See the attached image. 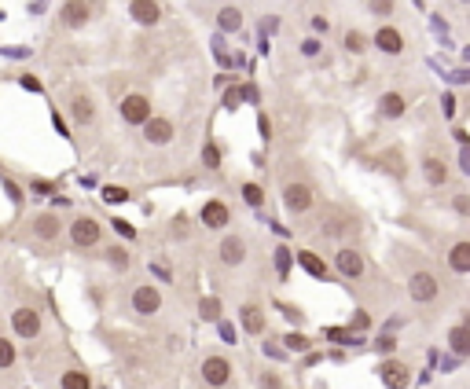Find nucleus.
Segmentation results:
<instances>
[{"instance_id":"45","label":"nucleus","mask_w":470,"mask_h":389,"mask_svg":"<svg viewBox=\"0 0 470 389\" xmlns=\"http://www.w3.org/2000/svg\"><path fill=\"white\" fill-rule=\"evenodd\" d=\"M242 103V92H228V100H224V107H228V110H235Z\"/></svg>"},{"instance_id":"21","label":"nucleus","mask_w":470,"mask_h":389,"mask_svg":"<svg viewBox=\"0 0 470 389\" xmlns=\"http://www.w3.org/2000/svg\"><path fill=\"white\" fill-rule=\"evenodd\" d=\"M239 319H242V331L247 334H265V312L257 309V305H242Z\"/></svg>"},{"instance_id":"46","label":"nucleus","mask_w":470,"mask_h":389,"mask_svg":"<svg viewBox=\"0 0 470 389\" xmlns=\"http://www.w3.org/2000/svg\"><path fill=\"white\" fill-rule=\"evenodd\" d=\"M375 349H379V352H390V349H393V338H379Z\"/></svg>"},{"instance_id":"34","label":"nucleus","mask_w":470,"mask_h":389,"mask_svg":"<svg viewBox=\"0 0 470 389\" xmlns=\"http://www.w3.org/2000/svg\"><path fill=\"white\" fill-rule=\"evenodd\" d=\"M103 202H110V206L129 202V191H125V187H103Z\"/></svg>"},{"instance_id":"41","label":"nucleus","mask_w":470,"mask_h":389,"mask_svg":"<svg viewBox=\"0 0 470 389\" xmlns=\"http://www.w3.org/2000/svg\"><path fill=\"white\" fill-rule=\"evenodd\" d=\"M265 356H272V360H283L287 352H283V345H280V342H265Z\"/></svg>"},{"instance_id":"20","label":"nucleus","mask_w":470,"mask_h":389,"mask_svg":"<svg viewBox=\"0 0 470 389\" xmlns=\"http://www.w3.org/2000/svg\"><path fill=\"white\" fill-rule=\"evenodd\" d=\"M404 95L400 92H386L382 100H379V114L386 118V121H397V118H404Z\"/></svg>"},{"instance_id":"7","label":"nucleus","mask_w":470,"mask_h":389,"mask_svg":"<svg viewBox=\"0 0 470 389\" xmlns=\"http://www.w3.org/2000/svg\"><path fill=\"white\" fill-rule=\"evenodd\" d=\"M41 327H44V323H41V312L37 309H15L11 312V331L19 334V338H26V342H30V338H37Z\"/></svg>"},{"instance_id":"39","label":"nucleus","mask_w":470,"mask_h":389,"mask_svg":"<svg viewBox=\"0 0 470 389\" xmlns=\"http://www.w3.org/2000/svg\"><path fill=\"white\" fill-rule=\"evenodd\" d=\"M346 48H349V52H364V37L353 29V34H346Z\"/></svg>"},{"instance_id":"30","label":"nucleus","mask_w":470,"mask_h":389,"mask_svg":"<svg viewBox=\"0 0 470 389\" xmlns=\"http://www.w3.org/2000/svg\"><path fill=\"white\" fill-rule=\"evenodd\" d=\"M15 360H19V352H15V345L8 342V338H0V371H8Z\"/></svg>"},{"instance_id":"29","label":"nucleus","mask_w":470,"mask_h":389,"mask_svg":"<svg viewBox=\"0 0 470 389\" xmlns=\"http://www.w3.org/2000/svg\"><path fill=\"white\" fill-rule=\"evenodd\" d=\"M199 312H202V319H209V323H221V301H217V298H202V301H199Z\"/></svg>"},{"instance_id":"18","label":"nucleus","mask_w":470,"mask_h":389,"mask_svg":"<svg viewBox=\"0 0 470 389\" xmlns=\"http://www.w3.org/2000/svg\"><path fill=\"white\" fill-rule=\"evenodd\" d=\"M129 15H133L140 26H155L162 19V8L155 4V0H133V4H129Z\"/></svg>"},{"instance_id":"10","label":"nucleus","mask_w":470,"mask_h":389,"mask_svg":"<svg viewBox=\"0 0 470 389\" xmlns=\"http://www.w3.org/2000/svg\"><path fill=\"white\" fill-rule=\"evenodd\" d=\"M379 378L386 382V389H404L412 382V371H408V364H400V360H382L379 364Z\"/></svg>"},{"instance_id":"13","label":"nucleus","mask_w":470,"mask_h":389,"mask_svg":"<svg viewBox=\"0 0 470 389\" xmlns=\"http://www.w3.org/2000/svg\"><path fill=\"white\" fill-rule=\"evenodd\" d=\"M349 232H353V217L346 213V209H331V213L323 217V224H320V235H327V239H342Z\"/></svg>"},{"instance_id":"15","label":"nucleus","mask_w":470,"mask_h":389,"mask_svg":"<svg viewBox=\"0 0 470 389\" xmlns=\"http://www.w3.org/2000/svg\"><path fill=\"white\" fill-rule=\"evenodd\" d=\"M30 232H34L41 242H52V239L63 235V220H59V213H37L34 224H30Z\"/></svg>"},{"instance_id":"2","label":"nucleus","mask_w":470,"mask_h":389,"mask_svg":"<svg viewBox=\"0 0 470 389\" xmlns=\"http://www.w3.org/2000/svg\"><path fill=\"white\" fill-rule=\"evenodd\" d=\"M103 239V224L96 220V217H77L74 224H70V242L77 250H89V246H96V242Z\"/></svg>"},{"instance_id":"9","label":"nucleus","mask_w":470,"mask_h":389,"mask_svg":"<svg viewBox=\"0 0 470 389\" xmlns=\"http://www.w3.org/2000/svg\"><path fill=\"white\" fill-rule=\"evenodd\" d=\"M217 253H221V265L239 268L242 261H247V239H242V235H224Z\"/></svg>"},{"instance_id":"11","label":"nucleus","mask_w":470,"mask_h":389,"mask_svg":"<svg viewBox=\"0 0 470 389\" xmlns=\"http://www.w3.org/2000/svg\"><path fill=\"white\" fill-rule=\"evenodd\" d=\"M202 224L206 228H214V232H221V228H228V220H232V209H228V202H221V199H209L206 206H202Z\"/></svg>"},{"instance_id":"44","label":"nucleus","mask_w":470,"mask_h":389,"mask_svg":"<svg viewBox=\"0 0 470 389\" xmlns=\"http://www.w3.org/2000/svg\"><path fill=\"white\" fill-rule=\"evenodd\" d=\"M313 29H316V34H327V29H331V22L323 19V15H316V19H313Z\"/></svg>"},{"instance_id":"31","label":"nucleus","mask_w":470,"mask_h":389,"mask_svg":"<svg viewBox=\"0 0 470 389\" xmlns=\"http://www.w3.org/2000/svg\"><path fill=\"white\" fill-rule=\"evenodd\" d=\"M202 166L206 169H217L221 166V147H217V143H206V147H202Z\"/></svg>"},{"instance_id":"27","label":"nucleus","mask_w":470,"mask_h":389,"mask_svg":"<svg viewBox=\"0 0 470 389\" xmlns=\"http://www.w3.org/2000/svg\"><path fill=\"white\" fill-rule=\"evenodd\" d=\"M107 265L115 268V272H125L129 265H133V257H129L125 246H107Z\"/></svg>"},{"instance_id":"32","label":"nucleus","mask_w":470,"mask_h":389,"mask_svg":"<svg viewBox=\"0 0 470 389\" xmlns=\"http://www.w3.org/2000/svg\"><path fill=\"white\" fill-rule=\"evenodd\" d=\"M283 349H290V352H305V349H309V338H305V334H287V338H283Z\"/></svg>"},{"instance_id":"12","label":"nucleus","mask_w":470,"mask_h":389,"mask_svg":"<svg viewBox=\"0 0 470 389\" xmlns=\"http://www.w3.org/2000/svg\"><path fill=\"white\" fill-rule=\"evenodd\" d=\"M173 121L169 118H158V114H151L148 121H143V136H148V143H155V147H166V143L173 140Z\"/></svg>"},{"instance_id":"17","label":"nucleus","mask_w":470,"mask_h":389,"mask_svg":"<svg viewBox=\"0 0 470 389\" xmlns=\"http://www.w3.org/2000/svg\"><path fill=\"white\" fill-rule=\"evenodd\" d=\"M423 176H426V184H430V187L448 184V161H445V158H437V154H426V158H423Z\"/></svg>"},{"instance_id":"40","label":"nucleus","mask_w":470,"mask_h":389,"mask_svg":"<svg viewBox=\"0 0 470 389\" xmlns=\"http://www.w3.org/2000/svg\"><path fill=\"white\" fill-rule=\"evenodd\" d=\"M115 232H118L122 239H136V232H133V224H129V220H118V217H115Z\"/></svg>"},{"instance_id":"33","label":"nucleus","mask_w":470,"mask_h":389,"mask_svg":"<svg viewBox=\"0 0 470 389\" xmlns=\"http://www.w3.org/2000/svg\"><path fill=\"white\" fill-rule=\"evenodd\" d=\"M290 261H294V257H290V250H287V246L275 250V272H280V275H287V272H290Z\"/></svg>"},{"instance_id":"28","label":"nucleus","mask_w":470,"mask_h":389,"mask_svg":"<svg viewBox=\"0 0 470 389\" xmlns=\"http://www.w3.org/2000/svg\"><path fill=\"white\" fill-rule=\"evenodd\" d=\"M382 169H390L393 176H404V158H400V147H390L382 154Z\"/></svg>"},{"instance_id":"42","label":"nucleus","mask_w":470,"mask_h":389,"mask_svg":"<svg viewBox=\"0 0 470 389\" xmlns=\"http://www.w3.org/2000/svg\"><path fill=\"white\" fill-rule=\"evenodd\" d=\"M22 88H26V92H44V88H41V81H37L34 74H22Z\"/></svg>"},{"instance_id":"37","label":"nucleus","mask_w":470,"mask_h":389,"mask_svg":"<svg viewBox=\"0 0 470 389\" xmlns=\"http://www.w3.org/2000/svg\"><path fill=\"white\" fill-rule=\"evenodd\" d=\"M257 385H261V389H283V378H280V375H272V371H261Z\"/></svg>"},{"instance_id":"19","label":"nucleus","mask_w":470,"mask_h":389,"mask_svg":"<svg viewBox=\"0 0 470 389\" xmlns=\"http://www.w3.org/2000/svg\"><path fill=\"white\" fill-rule=\"evenodd\" d=\"M70 118H74L77 125H92V118H96V103L89 100L85 92H74V100H70Z\"/></svg>"},{"instance_id":"8","label":"nucleus","mask_w":470,"mask_h":389,"mask_svg":"<svg viewBox=\"0 0 470 389\" xmlns=\"http://www.w3.org/2000/svg\"><path fill=\"white\" fill-rule=\"evenodd\" d=\"M133 309H136L140 316H155V312L162 309V294H158V286L140 283V286L133 290Z\"/></svg>"},{"instance_id":"5","label":"nucleus","mask_w":470,"mask_h":389,"mask_svg":"<svg viewBox=\"0 0 470 389\" xmlns=\"http://www.w3.org/2000/svg\"><path fill=\"white\" fill-rule=\"evenodd\" d=\"M408 294H412V301H419V305H430L437 294H441V286H437V279H433L430 272H412Z\"/></svg>"},{"instance_id":"3","label":"nucleus","mask_w":470,"mask_h":389,"mask_svg":"<svg viewBox=\"0 0 470 389\" xmlns=\"http://www.w3.org/2000/svg\"><path fill=\"white\" fill-rule=\"evenodd\" d=\"M334 272L342 275V279H364V272H367L364 253L353 250V246H342V250L334 253Z\"/></svg>"},{"instance_id":"14","label":"nucleus","mask_w":470,"mask_h":389,"mask_svg":"<svg viewBox=\"0 0 470 389\" xmlns=\"http://www.w3.org/2000/svg\"><path fill=\"white\" fill-rule=\"evenodd\" d=\"M59 19H63V26L77 29V26H85L92 19V4H89V0H70V4L59 8Z\"/></svg>"},{"instance_id":"24","label":"nucleus","mask_w":470,"mask_h":389,"mask_svg":"<svg viewBox=\"0 0 470 389\" xmlns=\"http://www.w3.org/2000/svg\"><path fill=\"white\" fill-rule=\"evenodd\" d=\"M448 345L456 356H466L470 352V331H466V323H456V327L448 331Z\"/></svg>"},{"instance_id":"4","label":"nucleus","mask_w":470,"mask_h":389,"mask_svg":"<svg viewBox=\"0 0 470 389\" xmlns=\"http://www.w3.org/2000/svg\"><path fill=\"white\" fill-rule=\"evenodd\" d=\"M202 382L209 389H224L232 382V364L224 360V356H206L202 360Z\"/></svg>"},{"instance_id":"1","label":"nucleus","mask_w":470,"mask_h":389,"mask_svg":"<svg viewBox=\"0 0 470 389\" xmlns=\"http://www.w3.org/2000/svg\"><path fill=\"white\" fill-rule=\"evenodd\" d=\"M313 206H316V199H313V187H309V184L294 180V184L283 187V209H287V213L301 217V213H309Z\"/></svg>"},{"instance_id":"26","label":"nucleus","mask_w":470,"mask_h":389,"mask_svg":"<svg viewBox=\"0 0 470 389\" xmlns=\"http://www.w3.org/2000/svg\"><path fill=\"white\" fill-rule=\"evenodd\" d=\"M59 389H92V378L85 375V371H63Z\"/></svg>"},{"instance_id":"36","label":"nucleus","mask_w":470,"mask_h":389,"mask_svg":"<svg viewBox=\"0 0 470 389\" xmlns=\"http://www.w3.org/2000/svg\"><path fill=\"white\" fill-rule=\"evenodd\" d=\"M242 199H247L250 206H261L265 202V191L257 187V184H247V187H242Z\"/></svg>"},{"instance_id":"23","label":"nucleus","mask_w":470,"mask_h":389,"mask_svg":"<svg viewBox=\"0 0 470 389\" xmlns=\"http://www.w3.org/2000/svg\"><path fill=\"white\" fill-rule=\"evenodd\" d=\"M298 265H301L305 272H309V275H316V279H331V268L323 265L313 250H301V253H298Z\"/></svg>"},{"instance_id":"35","label":"nucleus","mask_w":470,"mask_h":389,"mask_svg":"<svg viewBox=\"0 0 470 389\" xmlns=\"http://www.w3.org/2000/svg\"><path fill=\"white\" fill-rule=\"evenodd\" d=\"M367 11H371V15H379V19H386V15H393V0H371Z\"/></svg>"},{"instance_id":"43","label":"nucleus","mask_w":470,"mask_h":389,"mask_svg":"<svg viewBox=\"0 0 470 389\" xmlns=\"http://www.w3.org/2000/svg\"><path fill=\"white\" fill-rule=\"evenodd\" d=\"M367 327H371L367 312H353V331H367Z\"/></svg>"},{"instance_id":"38","label":"nucleus","mask_w":470,"mask_h":389,"mask_svg":"<svg viewBox=\"0 0 470 389\" xmlns=\"http://www.w3.org/2000/svg\"><path fill=\"white\" fill-rule=\"evenodd\" d=\"M452 209H456L459 217H470V199L466 194H456V199H452Z\"/></svg>"},{"instance_id":"16","label":"nucleus","mask_w":470,"mask_h":389,"mask_svg":"<svg viewBox=\"0 0 470 389\" xmlns=\"http://www.w3.org/2000/svg\"><path fill=\"white\" fill-rule=\"evenodd\" d=\"M375 44L382 48L386 55H400L404 52V37H400L397 26H379L375 29Z\"/></svg>"},{"instance_id":"25","label":"nucleus","mask_w":470,"mask_h":389,"mask_svg":"<svg viewBox=\"0 0 470 389\" xmlns=\"http://www.w3.org/2000/svg\"><path fill=\"white\" fill-rule=\"evenodd\" d=\"M217 26L224 29V34H235V29L242 26V11L239 8H221L217 11Z\"/></svg>"},{"instance_id":"6","label":"nucleus","mask_w":470,"mask_h":389,"mask_svg":"<svg viewBox=\"0 0 470 389\" xmlns=\"http://www.w3.org/2000/svg\"><path fill=\"white\" fill-rule=\"evenodd\" d=\"M122 118L129 125H143V121L151 118V100L143 92H129L125 100H122Z\"/></svg>"},{"instance_id":"22","label":"nucleus","mask_w":470,"mask_h":389,"mask_svg":"<svg viewBox=\"0 0 470 389\" xmlns=\"http://www.w3.org/2000/svg\"><path fill=\"white\" fill-rule=\"evenodd\" d=\"M448 265H452V272H459V275L470 272V242L466 239H459L456 246L448 250Z\"/></svg>"}]
</instances>
